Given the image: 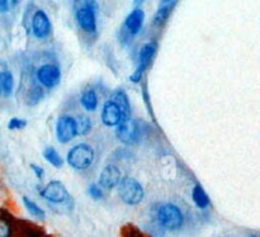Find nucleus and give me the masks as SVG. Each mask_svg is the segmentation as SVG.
Returning <instances> with one entry per match:
<instances>
[{"instance_id":"f257e3e1","label":"nucleus","mask_w":260,"mask_h":237,"mask_svg":"<svg viewBox=\"0 0 260 237\" xmlns=\"http://www.w3.org/2000/svg\"><path fill=\"white\" fill-rule=\"evenodd\" d=\"M157 222L168 231H177L184 223V216L178 206L165 203L157 210Z\"/></svg>"},{"instance_id":"f03ea898","label":"nucleus","mask_w":260,"mask_h":237,"mask_svg":"<svg viewBox=\"0 0 260 237\" xmlns=\"http://www.w3.org/2000/svg\"><path fill=\"white\" fill-rule=\"evenodd\" d=\"M118 195L128 206H136L144 200L145 192L142 185L135 178L126 177L118 184Z\"/></svg>"},{"instance_id":"7ed1b4c3","label":"nucleus","mask_w":260,"mask_h":237,"mask_svg":"<svg viewBox=\"0 0 260 237\" xmlns=\"http://www.w3.org/2000/svg\"><path fill=\"white\" fill-rule=\"evenodd\" d=\"M93 147L86 144H79L74 146L68 154V162L76 170H85L91 166L94 161Z\"/></svg>"},{"instance_id":"20e7f679","label":"nucleus","mask_w":260,"mask_h":237,"mask_svg":"<svg viewBox=\"0 0 260 237\" xmlns=\"http://www.w3.org/2000/svg\"><path fill=\"white\" fill-rule=\"evenodd\" d=\"M76 20L83 30L88 33H94L96 30V15L95 3L85 2L83 7L76 10Z\"/></svg>"},{"instance_id":"39448f33","label":"nucleus","mask_w":260,"mask_h":237,"mask_svg":"<svg viewBox=\"0 0 260 237\" xmlns=\"http://www.w3.org/2000/svg\"><path fill=\"white\" fill-rule=\"evenodd\" d=\"M156 50H157V45L155 42H150V43H146L145 46H142L141 51H140V56H139V66H137L134 75H131V80L134 81V83H139V81L141 80L142 75H144V73L150 66L152 58H154L155 55H156Z\"/></svg>"},{"instance_id":"423d86ee","label":"nucleus","mask_w":260,"mask_h":237,"mask_svg":"<svg viewBox=\"0 0 260 237\" xmlns=\"http://www.w3.org/2000/svg\"><path fill=\"white\" fill-rule=\"evenodd\" d=\"M41 195L45 198L46 200L55 205H61V203H68L70 199V194L66 190L65 185L58 180H52L48 183L42 190H41Z\"/></svg>"},{"instance_id":"0eeeda50","label":"nucleus","mask_w":260,"mask_h":237,"mask_svg":"<svg viewBox=\"0 0 260 237\" xmlns=\"http://www.w3.org/2000/svg\"><path fill=\"white\" fill-rule=\"evenodd\" d=\"M78 136L75 118L70 116H61L56 123V137L61 144H68Z\"/></svg>"},{"instance_id":"6e6552de","label":"nucleus","mask_w":260,"mask_h":237,"mask_svg":"<svg viewBox=\"0 0 260 237\" xmlns=\"http://www.w3.org/2000/svg\"><path fill=\"white\" fill-rule=\"evenodd\" d=\"M36 76H37V80L40 81L41 85L51 89L60 84L61 70L57 65L46 63V65H42L38 69Z\"/></svg>"},{"instance_id":"1a4fd4ad","label":"nucleus","mask_w":260,"mask_h":237,"mask_svg":"<svg viewBox=\"0 0 260 237\" xmlns=\"http://www.w3.org/2000/svg\"><path fill=\"white\" fill-rule=\"evenodd\" d=\"M116 134L119 141L123 142V144L135 145L140 140V127L136 121L128 119V121L122 122L119 126H117Z\"/></svg>"},{"instance_id":"9d476101","label":"nucleus","mask_w":260,"mask_h":237,"mask_svg":"<svg viewBox=\"0 0 260 237\" xmlns=\"http://www.w3.org/2000/svg\"><path fill=\"white\" fill-rule=\"evenodd\" d=\"M32 32L35 37L38 38V40L47 38L51 35V32H52V24H51L50 18H48V15L43 10L38 9L33 14Z\"/></svg>"},{"instance_id":"9b49d317","label":"nucleus","mask_w":260,"mask_h":237,"mask_svg":"<svg viewBox=\"0 0 260 237\" xmlns=\"http://www.w3.org/2000/svg\"><path fill=\"white\" fill-rule=\"evenodd\" d=\"M121 180V172L114 165H107L102 170L101 175H99V184H101L102 188L107 190H111L113 188L118 187Z\"/></svg>"},{"instance_id":"f8f14e48","label":"nucleus","mask_w":260,"mask_h":237,"mask_svg":"<svg viewBox=\"0 0 260 237\" xmlns=\"http://www.w3.org/2000/svg\"><path fill=\"white\" fill-rule=\"evenodd\" d=\"M102 122L108 127L119 126V123L122 122L121 111L112 99L104 103L103 109H102Z\"/></svg>"},{"instance_id":"ddd939ff","label":"nucleus","mask_w":260,"mask_h":237,"mask_svg":"<svg viewBox=\"0 0 260 237\" xmlns=\"http://www.w3.org/2000/svg\"><path fill=\"white\" fill-rule=\"evenodd\" d=\"M145 20V13L144 10L140 8H135L128 15H127L126 20H124V25H126L127 30L132 35H136L141 30L142 24Z\"/></svg>"},{"instance_id":"4468645a","label":"nucleus","mask_w":260,"mask_h":237,"mask_svg":"<svg viewBox=\"0 0 260 237\" xmlns=\"http://www.w3.org/2000/svg\"><path fill=\"white\" fill-rule=\"evenodd\" d=\"M111 99L117 104V106H118L119 111H121L122 122H126V121H128V119H131V106H129V100H128V96H127V94L124 93L123 90H121V89H119V90L114 91Z\"/></svg>"},{"instance_id":"2eb2a0df","label":"nucleus","mask_w":260,"mask_h":237,"mask_svg":"<svg viewBox=\"0 0 260 237\" xmlns=\"http://www.w3.org/2000/svg\"><path fill=\"white\" fill-rule=\"evenodd\" d=\"M177 5V2H161L160 3V7L157 9V12L155 13L154 17V24L157 27H161L169 19L170 14L173 12V8Z\"/></svg>"},{"instance_id":"dca6fc26","label":"nucleus","mask_w":260,"mask_h":237,"mask_svg":"<svg viewBox=\"0 0 260 237\" xmlns=\"http://www.w3.org/2000/svg\"><path fill=\"white\" fill-rule=\"evenodd\" d=\"M14 89V78L9 71H0V95H12Z\"/></svg>"},{"instance_id":"f3484780","label":"nucleus","mask_w":260,"mask_h":237,"mask_svg":"<svg viewBox=\"0 0 260 237\" xmlns=\"http://www.w3.org/2000/svg\"><path fill=\"white\" fill-rule=\"evenodd\" d=\"M80 103L86 111H95L96 107H98V95H96V93L93 89H88V90H85L81 94Z\"/></svg>"},{"instance_id":"a211bd4d","label":"nucleus","mask_w":260,"mask_h":237,"mask_svg":"<svg viewBox=\"0 0 260 237\" xmlns=\"http://www.w3.org/2000/svg\"><path fill=\"white\" fill-rule=\"evenodd\" d=\"M192 198L193 202L196 203V206H197L198 208H201V210H205V208H207L208 206H210V198H208L207 193L203 189L202 185L198 184L193 188Z\"/></svg>"},{"instance_id":"6ab92c4d","label":"nucleus","mask_w":260,"mask_h":237,"mask_svg":"<svg viewBox=\"0 0 260 237\" xmlns=\"http://www.w3.org/2000/svg\"><path fill=\"white\" fill-rule=\"evenodd\" d=\"M13 220L8 213L0 211V237H12Z\"/></svg>"},{"instance_id":"aec40b11","label":"nucleus","mask_w":260,"mask_h":237,"mask_svg":"<svg viewBox=\"0 0 260 237\" xmlns=\"http://www.w3.org/2000/svg\"><path fill=\"white\" fill-rule=\"evenodd\" d=\"M23 203H24V207L27 208V211L29 212V215H32L33 217L37 218V220L43 221L46 218V213L42 208L38 205H36L33 200H30L29 198L23 197Z\"/></svg>"},{"instance_id":"412c9836","label":"nucleus","mask_w":260,"mask_h":237,"mask_svg":"<svg viewBox=\"0 0 260 237\" xmlns=\"http://www.w3.org/2000/svg\"><path fill=\"white\" fill-rule=\"evenodd\" d=\"M43 156H45V159L47 160L48 162H50L52 166L55 167H61L63 165V160L62 157L58 155V152L56 151L53 147H47V149L43 151Z\"/></svg>"},{"instance_id":"4be33fe9","label":"nucleus","mask_w":260,"mask_h":237,"mask_svg":"<svg viewBox=\"0 0 260 237\" xmlns=\"http://www.w3.org/2000/svg\"><path fill=\"white\" fill-rule=\"evenodd\" d=\"M76 122V129H78V134L80 136H85L90 132L91 129V121L89 117L84 116V114H80L78 116V118H75Z\"/></svg>"},{"instance_id":"5701e85b","label":"nucleus","mask_w":260,"mask_h":237,"mask_svg":"<svg viewBox=\"0 0 260 237\" xmlns=\"http://www.w3.org/2000/svg\"><path fill=\"white\" fill-rule=\"evenodd\" d=\"M42 98H43L42 89L38 88V86H36V88H33L32 90L29 91V95H28V99H29V100H30V101H29L30 104L38 103V101H40Z\"/></svg>"},{"instance_id":"b1692460","label":"nucleus","mask_w":260,"mask_h":237,"mask_svg":"<svg viewBox=\"0 0 260 237\" xmlns=\"http://www.w3.org/2000/svg\"><path fill=\"white\" fill-rule=\"evenodd\" d=\"M27 126V121L22 118H12L8 124V128L9 129H22Z\"/></svg>"},{"instance_id":"393cba45","label":"nucleus","mask_w":260,"mask_h":237,"mask_svg":"<svg viewBox=\"0 0 260 237\" xmlns=\"http://www.w3.org/2000/svg\"><path fill=\"white\" fill-rule=\"evenodd\" d=\"M88 192L89 194H90V197L94 198V199H102V198H103V192H102L101 188H99L98 185L91 184L90 187H89Z\"/></svg>"},{"instance_id":"a878e982","label":"nucleus","mask_w":260,"mask_h":237,"mask_svg":"<svg viewBox=\"0 0 260 237\" xmlns=\"http://www.w3.org/2000/svg\"><path fill=\"white\" fill-rule=\"evenodd\" d=\"M18 2H10V0H0V13H7L12 9V7L17 5Z\"/></svg>"},{"instance_id":"bb28decb","label":"nucleus","mask_w":260,"mask_h":237,"mask_svg":"<svg viewBox=\"0 0 260 237\" xmlns=\"http://www.w3.org/2000/svg\"><path fill=\"white\" fill-rule=\"evenodd\" d=\"M30 169H32L33 172H35V175L38 178V180H42L43 175H45V172H43L42 167L38 166V165L32 164V165H30Z\"/></svg>"},{"instance_id":"cd10ccee","label":"nucleus","mask_w":260,"mask_h":237,"mask_svg":"<svg viewBox=\"0 0 260 237\" xmlns=\"http://www.w3.org/2000/svg\"><path fill=\"white\" fill-rule=\"evenodd\" d=\"M127 237H142L141 235H140L137 231H129L128 235H127Z\"/></svg>"}]
</instances>
